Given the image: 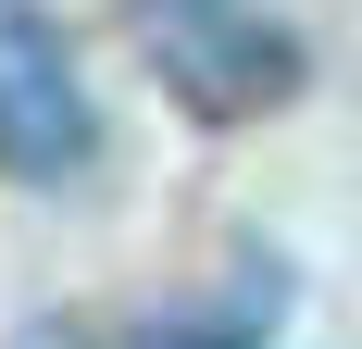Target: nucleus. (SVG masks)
Returning <instances> with one entry per match:
<instances>
[{
	"label": "nucleus",
	"instance_id": "f257e3e1",
	"mask_svg": "<svg viewBox=\"0 0 362 349\" xmlns=\"http://www.w3.org/2000/svg\"><path fill=\"white\" fill-rule=\"evenodd\" d=\"M138 13H150V75L200 125H250L300 88V37L262 0H138Z\"/></svg>",
	"mask_w": 362,
	"mask_h": 349
},
{
	"label": "nucleus",
	"instance_id": "f03ea898",
	"mask_svg": "<svg viewBox=\"0 0 362 349\" xmlns=\"http://www.w3.org/2000/svg\"><path fill=\"white\" fill-rule=\"evenodd\" d=\"M100 150V112L75 88V50L50 37L37 0H0V174L13 187H63Z\"/></svg>",
	"mask_w": 362,
	"mask_h": 349
},
{
	"label": "nucleus",
	"instance_id": "7ed1b4c3",
	"mask_svg": "<svg viewBox=\"0 0 362 349\" xmlns=\"http://www.w3.org/2000/svg\"><path fill=\"white\" fill-rule=\"evenodd\" d=\"M288 312V275L262 262V275H238V287H213L200 312H175V324H150V349H262V324Z\"/></svg>",
	"mask_w": 362,
	"mask_h": 349
}]
</instances>
